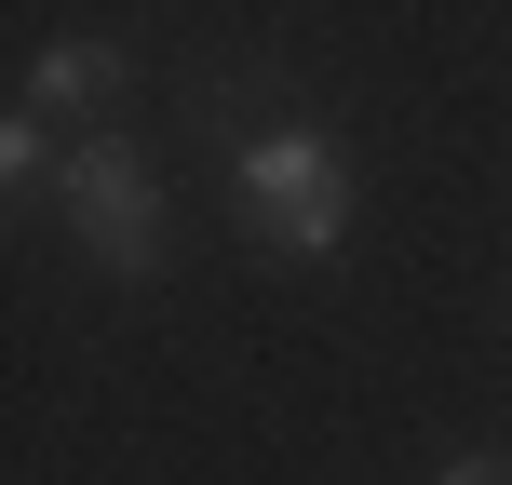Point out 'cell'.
<instances>
[{"instance_id": "cell-1", "label": "cell", "mask_w": 512, "mask_h": 485, "mask_svg": "<svg viewBox=\"0 0 512 485\" xmlns=\"http://www.w3.org/2000/svg\"><path fill=\"white\" fill-rule=\"evenodd\" d=\"M230 189H243L256 243H270V256H297V270H324V256L351 243V176H337V149H324L310 122H270V135H243Z\"/></svg>"}, {"instance_id": "cell-2", "label": "cell", "mask_w": 512, "mask_h": 485, "mask_svg": "<svg viewBox=\"0 0 512 485\" xmlns=\"http://www.w3.org/2000/svg\"><path fill=\"white\" fill-rule=\"evenodd\" d=\"M54 203H68V243L95 256V270H122V283L162 270V189H149V162H135L122 135H68Z\"/></svg>"}, {"instance_id": "cell-3", "label": "cell", "mask_w": 512, "mask_h": 485, "mask_svg": "<svg viewBox=\"0 0 512 485\" xmlns=\"http://www.w3.org/2000/svg\"><path fill=\"white\" fill-rule=\"evenodd\" d=\"M108 95H122V41H41V54H27V108H41V122L81 108V135H95Z\"/></svg>"}, {"instance_id": "cell-4", "label": "cell", "mask_w": 512, "mask_h": 485, "mask_svg": "<svg viewBox=\"0 0 512 485\" xmlns=\"http://www.w3.org/2000/svg\"><path fill=\"white\" fill-rule=\"evenodd\" d=\"M0 176H14V189L68 176V149H54V122H41V108H14V122H0Z\"/></svg>"}, {"instance_id": "cell-5", "label": "cell", "mask_w": 512, "mask_h": 485, "mask_svg": "<svg viewBox=\"0 0 512 485\" xmlns=\"http://www.w3.org/2000/svg\"><path fill=\"white\" fill-rule=\"evenodd\" d=\"M432 485H499V459H445V472H432Z\"/></svg>"}]
</instances>
